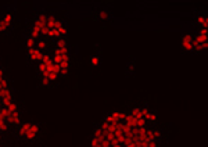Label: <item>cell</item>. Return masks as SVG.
Instances as JSON below:
<instances>
[{
	"label": "cell",
	"instance_id": "7a4b0ae2",
	"mask_svg": "<svg viewBox=\"0 0 208 147\" xmlns=\"http://www.w3.org/2000/svg\"><path fill=\"white\" fill-rule=\"evenodd\" d=\"M43 51H40V50L38 49H32V50H27V57L29 61H32V63L35 64H39L42 61V58H43Z\"/></svg>",
	"mask_w": 208,
	"mask_h": 147
},
{
	"label": "cell",
	"instance_id": "ac0fdd59",
	"mask_svg": "<svg viewBox=\"0 0 208 147\" xmlns=\"http://www.w3.org/2000/svg\"><path fill=\"white\" fill-rule=\"evenodd\" d=\"M7 108H8V111H10V112H18V111H19V107H18V104H17L15 101L10 103V104L7 105Z\"/></svg>",
	"mask_w": 208,
	"mask_h": 147
},
{
	"label": "cell",
	"instance_id": "5bb4252c",
	"mask_svg": "<svg viewBox=\"0 0 208 147\" xmlns=\"http://www.w3.org/2000/svg\"><path fill=\"white\" fill-rule=\"evenodd\" d=\"M93 137H96L97 140H100V141H101L103 139H105V137H104V133H103V130L100 129L99 126L94 128V130H93Z\"/></svg>",
	"mask_w": 208,
	"mask_h": 147
},
{
	"label": "cell",
	"instance_id": "ffe728a7",
	"mask_svg": "<svg viewBox=\"0 0 208 147\" xmlns=\"http://www.w3.org/2000/svg\"><path fill=\"white\" fill-rule=\"evenodd\" d=\"M46 19H47V15L44 13H40L38 17L35 18L36 22H39V24H46Z\"/></svg>",
	"mask_w": 208,
	"mask_h": 147
},
{
	"label": "cell",
	"instance_id": "cb8c5ba5",
	"mask_svg": "<svg viewBox=\"0 0 208 147\" xmlns=\"http://www.w3.org/2000/svg\"><path fill=\"white\" fill-rule=\"evenodd\" d=\"M140 114H141V116H143V118H146V116L150 114V110L147 107H143V108H140Z\"/></svg>",
	"mask_w": 208,
	"mask_h": 147
},
{
	"label": "cell",
	"instance_id": "83f0119b",
	"mask_svg": "<svg viewBox=\"0 0 208 147\" xmlns=\"http://www.w3.org/2000/svg\"><path fill=\"white\" fill-rule=\"evenodd\" d=\"M2 141H3V133L0 132V144H2Z\"/></svg>",
	"mask_w": 208,
	"mask_h": 147
},
{
	"label": "cell",
	"instance_id": "6da1fadb",
	"mask_svg": "<svg viewBox=\"0 0 208 147\" xmlns=\"http://www.w3.org/2000/svg\"><path fill=\"white\" fill-rule=\"evenodd\" d=\"M39 135H40V125L38 122H29V129H28V133L25 136V140L33 143L39 137Z\"/></svg>",
	"mask_w": 208,
	"mask_h": 147
},
{
	"label": "cell",
	"instance_id": "e0dca14e",
	"mask_svg": "<svg viewBox=\"0 0 208 147\" xmlns=\"http://www.w3.org/2000/svg\"><path fill=\"white\" fill-rule=\"evenodd\" d=\"M99 18L101 19V21H107V19L111 18V13L107 10H100L99 11Z\"/></svg>",
	"mask_w": 208,
	"mask_h": 147
},
{
	"label": "cell",
	"instance_id": "277c9868",
	"mask_svg": "<svg viewBox=\"0 0 208 147\" xmlns=\"http://www.w3.org/2000/svg\"><path fill=\"white\" fill-rule=\"evenodd\" d=\"M191 40H193V35H191V33H186V35L182 38V47H183L185 51H193Z\"/></svg>",
	"mask_w": 208,
	"mask_h": 147
},
{
	"label": "cell",
	"instance_id": "9c48e42d",
	"mask_svg": "<svg viewBox=\"0 0 208 147\" xmlns=\"http://www.w3.org/2000/svg\"><path fill=\"white\" fill-rule=\"evenodd\" d=\"M57 31H58V35H60V38L67 36V33H68V24H67L65 21H63L60 27L57 28Z\"/></svg>",
	"mask_w": 208,
	"mask_h": 147
},
{
	"label": "cell",
	"instance_id": "8992f818",
	"mask_svg": "<svg viewBox=\"0 0 208 147\" xmlns=\"http://www.w3.org/2000/svg\"><path fill=\"white\" fill-rule=\"evenodd\" d=\"M58 19H60V18H57L54 14H50V15H47V19H46L47 29H55V24L58 22Z\"/></svg>",
	"mask_w": 208,
	"mask_h": 147
},
{
	"label": "cell",
	"instance_id": "7c38bea8",
	"mask_svg": "<svg viewBox=\"0 0 208 147\" xmlns=\"http://www.w3.org/2000/svg\"><path fill=\"white\" fill-rule=\"evenodd\" d=\"M36 49L40 50V51H44V50L47 49V42L42 38L38 39V40H36Z\"/></svg>",
	"mask_w": 208,
	"mask_h": 147
},
{
	"label": "cell",
	"instance_id": "7402d4cb",
	"mask_svg": "<svg viewBox=\"0 0 208 147\" xmlns=\"http://www.w3.org/2000/svg\"><path fill=\"white\" fill-rule=\"evenodd\" d=\"M40 86H43V88H51V83H50L49 78L40 76Z\"/></svg>",
	"mask_w": 208,
	"mask_h": 147
},
{
	"label": "cell",
	"instance_id": "d4e9b609",
	"mask_svg": "<svg viewBox=\"0 0 208 147\" xmlns=\"http://www.w3.org/2000/svg\"><path fill=\"white\" fill-rule=\"evenodd\" d=\"M99 143H100V140H97V139L96 137H93V139H92V147H97V146H99Z\"/></svg>",
	"mask_w": 208,
	"mask_h": 147
},
{
	"label": "cell",
	"instance_id": "f1b7e54d",
	"mask_svg": "<svg viewBox=\"0 0 208 147\" xmlns=\"http://www.w3.org/2000/svg\"><path fill=\"white\" fill-rule=\"evenodd\" d=\"M0 147H3V146H2V144H0Z\"/></svg>",
	"mask_w": 208,
	"mask_h": 147
},
{
	"label": "cell",
	"instance_id": "d6986e66",
	"mask_svg": "<svg viewBox=\"0 0 208 147\" xmlns=\"http://www.w3.org/2000/svg\"><path fill=\"white\" fill-rule=\"evenodd\" d=\"M144 119H146L147 122H155V121H157V112H154V111H150V114Z\"/></svg>",
	"mask_w": 208,
	"mask_h": 147
},
{
	"label": "cell",
	"instance_id": "2e32d148",
	"mask_svg": "<svg viewBox=\"0 0 208 147\" xmlns=\"http://www.w3.org/2000/svg\"><path fill=\"white\" fill-rule=\"evenodd\" d=\"M90 65L92 67H100L101 65V57H100V55H92L90 57Z\"/></svg>",
	"mask_w": 208,
	"mask_h": 147
},
{
	"label": "cell",
	"instance_id": "4316f807",
	"mask_svg": "<svg viewBox=\"0 0 208 147\" xmlns=\"http://www.w3.org/2000/svg\"><path fill=\"white\" fill-rule=\"evenodd\" d=\"M133 69H135V64L130 63V64H129V67H128V72H129V74H132Z\"/></svg>",
	"mask_w": 208,
	"mask_h": 147
},
{
	"label": "cell",
	"instance_id": "8fae6325",
	"mask_svg": "<svg viewBox=\"0 0 208 147\" xmlns=\"http://www.w3.org/2000/svg\"><path fill=\"white\" fill-rule=\"evenodd\" d=\"M196 22L200 24L201 28H207L208 27V21H207V17L205 15H197L196 17Z\"/></svg>",
	"mask_w": 208,
	"mask_h": 147
},
{
	"label": "cell",
	"instance_id": "484cf974",
	"mask_svg": "<svg viewBox=\"0 0 208 147\" xmlns=\"http://www.w3.org/2000/svg\"><path fill=\"white\" fill-rule=\"evenodd\" d=\"M149 147H158V141H157V140L149 141Z\"/></svg>",
	"mask_w": 208,
	"mask_h": 147
},
{
	"label": "cell",
	"instance_id": "52a82bcc",
	"mask_svg": "<svg viewBox=\"0 0 208 147\" xmlns=\"http://www.w3.org/2000/svg\"><path fill=\"white\" fill-rule=\"evenodd\" d=\"M0 101H2V105H3V107H7L10 103H13V101H14V97H13V93H11V90L8 92V93H6L4 96L0 99Z\"/></svg>",
	"mask_w": 208,
	"mask_h": 147
},
{
	"label": "cell",
	"instance_id": "44dd1931",
	"mask_svg": "<svg viewBox=\"0 0 208 147\" xmlns=\"http://www.w3.org/2000/svg\"><path fill=\"white\" fill-rule=\"evenodd\" d=\"M49 39H58L60 35H58V31L57 29H49V35H47Z\"/></svg>",
	"mask_w": 208,
	"mask_h": 147
},
{
	"label": "cell",
	"instance_id": "30bf717a",
	"mask_svg": "<svg viewBox=\"0 0 208 147\" xmlns=\"http://www.w3.org/2000/svg\"><path fill=\"white\" fill-rule=\"evenodd\" d=\"M25 47H27V50L36 49V39H33L32 36H28L25 39Z\"/></svg>",
	"mask_w": 208,
	"mask_h": 147
},
{
	"label": "cell",
	"instance_id": "9a60e30c",
	"mask_svg": "<svg viewBox=\"0 0 208 147\" xmlns=\"http://www.w3.org/2000/svg\"><path fill=\"white\" fill-rule=\"evenodd\" d=\"M68 43H67V38H58L55 39V47L57 49H63V47H67Z\"/></svg>",
	"mask_w": 208,
	"mask_h": 147
},
{
	"label": "cell",
	"instance_id": "5b68a950",
	"mask_svg": "<svg viewBox=\"0 0 208 147\" xmlns=\"http://www.w3.org/2000/svg\"><path fill=\"white\" fill-rule=\"evenodd\" d=\"M7 124L10 125V126H14V128H17L19 124H21V116H19V111H18V112H11L10 115H8V118H7Z\"/></svg>",
	"mask_w": 208,
	"mask_h": 147
},
{
	"label": "cell",
	"instance_id": "3957f363",
	"mask_svg": "<svg viewBox=\"0 0 208 147\" xmlns=\"http://www.w3.org/2000/svg\"><path fill=\"white\" fill-rule=\"evenodd\" d=\"M28 129H29V122H22L19 124L18 126L15 128V133H17V137L19 140H25V136L28 133Z\"/></svg>",
	"mask_w": 208,
	"mask_h": 147
},
{
	"label": "cell",
	"instance_id": "4fadbf2b",
	"mask_svg": "<svg viewBox=\"0 0 208 147\" xmlns=\"http://www.w3.org/2000/svg\"><path fill=\"white\" fill-rule=\"evenodd\" d=\"M10 29H11L10 25L6 24V22L3 21L2 18H0V35H6V33H7Z\"/></svg>",
	"mask_w": 208,
	"mask_h": 147
},
{
	"label": "cell",
	"instance_id": "603a6c76",
	"mask_svg": "<svg viewBox=\"0 0 208 147\" xmlns=\"http://www.w3.org/2000/svg\"><path fill=\"white\" fill-rule=\"evenodd\" d=\"M147 126V121L144 118L137 119V124H136V128H146Z\"/></svg>",
	"mask_w": 208,
	"mask_h": 147
},
{
	"label": "cell",
	"instance_id": "ba28073f",
	"mask_svg": "<svg viewBox=\"0 0 208 147\" xmlns=\"http://www.w3.org/2000/svg\"><path fill=\"white\" fill-rule=\"evenodd\" d=\"M0 18H2L6 24H8L10 27H13V24H14V14L13 13H3Z\"/></svg>",
	"mask_w": 208,
	"mask_h": 147
}]
</instances>
